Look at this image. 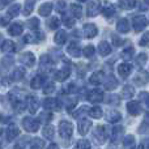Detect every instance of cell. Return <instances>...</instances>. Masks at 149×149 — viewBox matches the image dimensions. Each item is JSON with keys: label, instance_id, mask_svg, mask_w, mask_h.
Masks as SVG:
<instances>
[{"label": "cell", "instance_id": "obj_1", "mask_svg": "<svg viewBox=\"0 0 149 149\" xmlns=\"http://www.w3.org/2000/svg\"><path fill=\"white\" fill-rule=\"evenodd\" d=\"M9 33L13 34V36H16V34H20L21 33V26L18 25V24H15V25H13L12 28L9 29Z\"/></svg>", "mask_w": 149, "mask_h": 149}, {"label": "cell", "instance_id": "obj_2", "mask_svg": "<svg viewBox=\"0 0 149 149\" xmlns=\"http://www.w3.org/2000/svg\"><path fill=\"white\" fill-rule=\"evenodd\" d=\"M10 49H12V42L7 41L4 43V46H3V50H4V51H7V50H10Z\"/></svg>", "mask_w": 149, "mask_h": 149}]
</instances>
